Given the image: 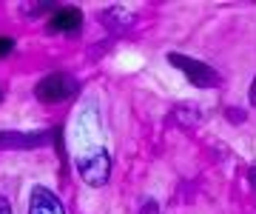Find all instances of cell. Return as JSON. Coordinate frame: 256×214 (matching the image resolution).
<instances>
[{
  "instance_id": "cell-6",
  "label": "cell",
  "mask_w": 256,
  "mask_h": 214,
  "mask_svg": "<svg viewBox=\"0 0 256 214\" xmlns=\"http://www.w3.org/2000/svg\"><path fill=\"white\" fill-rule=\"evenodd\" d=\"M80 23H82L80 9L68 6V9H57L54 15H52L48 29H52V32H77V29H80Z\"/></svg>"
},
{
  "instance_id": "cell-7",
  "label": "cell",
  "mask_w": 256,
  "mask_h": 214,
  "mask_svg": "<svg viewBox=\"0 0 256 214\" xmlns=\"http://www.w3.org/2000/svg\"><path fill=\"white\" fill-rule=\"evenodd\" d=\"M14 49V40L9 38V35H0V57H6Z\"/></svg>"
},
{
  "instance_id": "cell-8",
  "label": "cell",
  "mask_w": 256,
  "mask_h": 214,
  "mask_svg": "<svg viewBox=\"0 0 256 214\" xmlns=\"http://www.w3.org/2000/svg\"><path fill=\"white\" fill-rule=\"evenodd\" d=\"M140 214H160V205H156L154 200H148V203L140 208Z\"/></svg>"
},
{
  "instance_id": "cell-9",
  "label": "cell",
  "mask_w": 256,
  "mask_h": 214,
  "mask_svg": "<svg viewBox=\"0 0 256 214\" xmlns=\"http://www.w3.org/2000/svg\"><path fill=\"white\" fill-rule=\"evenodd\" d=\"M0 214H12V205H9L6 197H0Z\"/></svg>"
},
{
  "instance_id": "cell-3",
  "label": "cell",
  "mask_w": 256,
  "mask_h": 214,
  "mask_svg": "<svg viewBox=\"0 0 256 214\" xmlns=\"http://www.w3.org/2000/svg\"><path fill=\"white\" fill-rule=\"evenodd\" d=\"M77 171L88 186H106V180L111 174V154L106 149H92L77 157Z\"/></svg>"
},
{
  "instance_id": "cell-10",
  "label": "cell",
  "mask_w": 256,
  "mask_h": 214,
  "mask_svg": "<svg viewBox=\"0 0 256 214\" xmlns=\"http://www.w3.org/2000/svg\"><path fill=\"white\" fill-rule=\"evenodd\" d=\"M250 103L256 106V77H254V86H250Z\"/></svg>"
},
{
  "instance_id": "cell-11",
  "label": "cell",
  "mask_w": 256,
  "mask_h": 214,
  "mask_svg": "<svg viewBox=\"0 0 256 214\" xmlns=\"http://www.w3.org/2000/svg\"><path fill=\"white\" fill-rule=\"evenodd\" d=\"M250 180H254V186H256V168H254V171H250Z\"/></svg>"
},
{
  "instance_id": "cell-2",
  "label": "cell",
  "mask_w": 256,
  "mask_h": 214,
  "mask_svg": "<svg viewBox=\"0 0 256 214\" xmlns=\"http://www.w3.org/2000/svg\"><path fill=\"white\" fill-rule=\"evenodd\" d=\"M168 60H171L174 69H180V72H182L194 86H200V89H216V86H220V72H214V69H210L208 63H202V60H194V57L180 55V52H171Z\"/></svg>"
},
{
  "instance_id": "cell-1",
  "label": "cell",
  "mask_w": 256,
  "mask_h": 214,
  "mask_svg": "<svg viewBox=\"0 0 256 214\" xmlns=\"http://www.w3.org/2000/svg\"><path fill=\"white\" fill-rule=\"evenodd\" d=\"M77 92H80V83H77L74 75H68V72H52V75H46L37 83L34 97L40 103H66V100H72Z\"/></svg>"
},
{
  "instance_id": "cell-12",
  "label": "cell",
  "mask_w": 256,
  "mask_h": 214,
  "mask_svg": "<svg viewBox=\"0 0 256 214\" xmlns=\"http://www.w3.org/2000/svg\"><path fill=\"white\" fill-rule=\"evenodd\" d=\"M0 100H3V89H0Z\"/></svg>"
},
{
  "instance_id": "cell-4",
  "label": "cell",
  "mask_w": 256,
  "mask_h": 214,
  "mask_svg": "<svg viewBox=\"0 0 256 214\" xmlns=\"http://www.w3.org/2000/svg\"><path fill=\"white\" fill-rule=\"evenodd\" d=\"M52 131H0V151L3 149H34L46 146Z\"/></svg>"
},
{
  "instance_id": "cell-5",
  "label": "cell",
  "mask_w": 256,
  "mask_h": 214,
  "mask_svg": "<svg viewBox=\"0 0 256 214\" xmlns=\"http://www.w3.org/2000/svg\"><path fill=\"white\" fill-rule=\"evenodd\" d=\"M28 214H66V211H63V203L57 200V194L52 191V188L34 186V188H32Z\"/></svg>"
}]
</instances>
